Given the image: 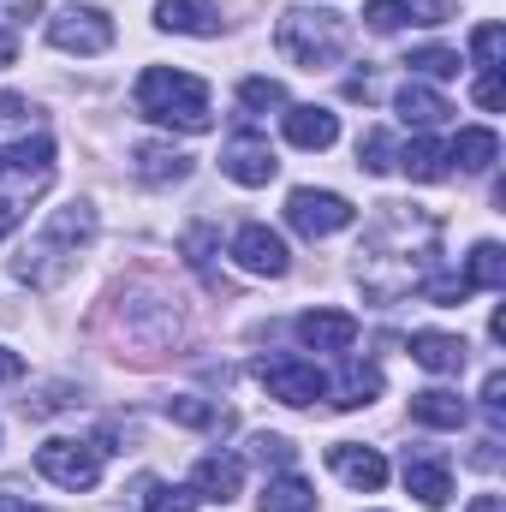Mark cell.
Segmentation results:
<instances>
[{
  "mask_svg": "<svg viewBox=\"0 0 506 512\" xmlns=\"http://www.w3.org/2000/svg\"><path fill=\"white\" fill-rule=\"evenodd\" d=\"M137 114L155 120V126H179V131H209V84L191 78V72H173V66H149L137 78Z\"/></svg>",
  "mask_w": 506,
  "mask_h": 512,
  "instance_id": "1",
  "label": "cell"
},
{
  "mask_svg": "<svg viewBox=\"0 0 506 512\" xmlns=\"http://www.w3.org/2000/svg\"><path fill=\"white\" fill-rule=\"evenodd\" d=\"M274 42H280V54H286L292 66L322 72V66H334V60L346 54L352 30H346V18H340V12H328V6H292V12H280Z\"/></svg>",
  "mask_w": 506,
  "mask_h": 512,
  "instance_id": "2",
  "label": "cell"
},
{
  "mask_svg": "<svg viewBox=\"0 0 506 512\" xmlns=\"http://www.w3.org/2000/svg\"><path fill=\"white\" fill-rule=\"evenodd\" d=\"M96 239V209H84V203H72V209H54L48 215V227H42V239L24 251V262H18V274L24 280H36V286H48V262H72V256L84 251Z\"/></svg>",
  "mask_w": 506,
  "mask_h": 512,
  "instance_id": "3",
  "label": "cell"
},
{
  "mask_svg": "<svg viewBox=\"0 0 506 512\" xmlns=\"http://www.w3.org/2000/svg\"><path fill=\"white\" fill-rule=\"evenodd\" d=\"M36 471L54 483V489H96L102 483V447L90 441H42L36 447Z\"/></svg>",
  "mask_w": 506,
  "mask_h": 512,
  "instance_id": "4",
  "label": "cell"
},
{
  "mask_svg": "<svg viewBox=\"0 0 506 512\" xmlns=\"http://www.w3.org/2000/svg\"><path fill=\"white\" fill-rule=\"evenodd\" d=\"M48 42L60 54H108L114 48V18L102 6H66L48 18Z\"/></svg>",
  "mask_w": 506,
  "mask_h": 512,
  "instance_id": "5",
  "label": "cell"
},
{
  "mask_svg": "<svg viewBox=\"0 0 506 512\" xmlns=\"http://www.w3.org/2000/svg\"><path fill=\"white\" fill-rule=\"evenodd\" d=\"M352 203L340 197V191H310V185H298L292 197H286V221H292V233H304V239H328V233H340V227H352Z\"/></svg>",
  "mask_w": 506,
  "mask_h": 512,
  "instance_id": "6",
  "label": "cell"
},
{
  "mask_svg": "<svg viewBox=\"0 0 506 512\" xmlns=\"http://www.w3.org/2000/svg\"><path fill=\"white\" fill-rule=\"evenodd\" d=\"M256 382L268 387V399H280V405H316V399H328V376L316 364H304V358H262Z\"/></svg>",
  "mask_w": 506,
  "mask_h": 512,
  "instance_id": "7",
  "label": "cell"
},
{
  "mask_svg": "<svg viewBox=\"0 0 506 512\" xmlns=\"http://www.w3.org/2000/svg\"><path fill=\"white\" fill-rule=\"evenodd\" d=\"M221 173H227L233 185H268V179L280 173V155L268 149V137H256V131H239V137L221 149Z\"/></svg>",
  "mask_w": 506,
  "mask_h": 512,
  "instance_id": "8",
  "label": "cell"
},
{
  "mask_svg": "<svg viewBox=\"0 0 506 512\" xmlns=\"http://www.w3.org/2000/svg\"><path fill=\"white\" fill-rule=\"evenodd\" d=\"M239 489H245V459L239 453H209V459L191 465V495L197 501L227 507V501H239Z\"/></svg>",
  "mask_w": 506,
  "mask_h": 512,
  "instance_id": "9",
  "label": "cell"
},
{
  "mask_svg": "<svg viewBox=\"0 0 506 512\" xmlns=\"http://www.w3.org/2000/svg\"><path fill=\"white\" fill-rule=\"evenodd\" d=\"M233 262H239L245 274H268V280H280V274H286V239L268 233L262 221H251V227L233 233Z\"/></svg>",
  "mask_w": 506,
  "mask_h": 512,
  "instance_id": "10",
  "label": "cell"
},
{
  "mask_svg": "<svg viewBox=\"0 0 506 512\" xmlns=\"http://www.w3.org/2000/svg\"><path fill=\"white\" fill-rule=\"evenodd\" d=\"M280 131H286L292 149H334V137H340V114H334V108H310V102H298V108L280 114Z\"/></svg>",
  "mask_w": 506,
  "mask_h": 512,
  "instance_id": "11",
  "label": "cell"
},
{
  "mask_svg": "<svg viewBox=\"0 0 506 512\" xmlns=\"http://www.w3.org/2000/svg\"><path fill=\"white\" fill-rule=\"evenodd\" d=\"M298 340H304L310 352H352L358 316H346V310H304V316H298Z\"/></svg>",
  "mask_w": 506,
  "mask_h": 512,
  "instance_id": "12",
  "label": "cell"
},
{
  "mask_svg": "<svg viewBox=\"0 0 506 512\" xmlns=\"http://www.w3.org/2000/svg\"><path fill=\"white\" fill-rule=\"evenodd\" d=\"M328 465L340 471V483H352L364 495H376L381 483H387V459H381L376 447H358V441H334L328 447Z\"/></svg>",
  "mask_w": 506,
  "mask_h": 512,
  "instance_id": "13",
  "label": "cell"
},
{
  "mask_svg": "<svg viewBox=\"0 0 506 512\" xmlns=\"http://www.w3.org/2000/svg\"><path fill=\"white\" fill-rule=\"evenodd\" d=\"M411 358H417L423 370H435V376H459L465 358H471V346H465L459 334H435V328H423V334H411Z\"/></svg>",
  "mask_w": 506,
  "mask_h": 512,
  "instance_id": "14",
  "label": "cell"
},
{
  "mask_svg": "<svg viewBox=\"0 0 506 512\" xmlns=\"http://www.w3.org/2000/svg\"><path fill=\"white\" fill-rule=\"evenodd\" d=\"M411 417H417L423 429H465L471 405H465L459 393H447V387H423V393H411Z\"/></svg>",
  "mask_w": 506,
  "mask_h": 512,
  "instance_id": "15",
  "label": "cell"
},
{
  "mask_svg": "<svg viewBox=\"0 0 506 512\" xmlns=\"http://www.w3.org/2000/svg\"><path fill=\"white\" fill-rule=\"evenodd\" d=\"M405 489H411L423 507H447V501H453V471H447L441 459L417 453V459H405Z\"/></svg>",
  "mask_w": 506,
  "mask_h": 512,
  "instance_id": "16",
  "label": "cell"
},
{
  "mask_svg": "<svg viewBox=\"0 0 506 512\" xmlns=\"http://www.w3.org/2000/svg\"><path fill=\"white\" fill-rule=\"evenodd\" d=\"M155 24L161 30H185V36H215L221 30V12H215V0H161L155 6Z\"/></svg>",
  "mask_w": 506,
  "mask_h": 512,
  "instance_id": "17",
  "label": "cell"
},
{
  "mask_svg": "<svg viewBox=\"0 0 506 512\" xmlns=\"http://www.w3.org/2000/svg\"><path fill=\"white\" fill-rule=\"evenodd\" d=\"M447 161H459L465 173H495V161H501V137L489 126H465L453 143H447Z\"/></svg>",
  "mask_w": 506,
  "mask_h": 512,
  "instance_id": "18",
  "label": "cell"
},
{
  "mask_svg": "<svg viewBox=\"0 0 506 512\" xmlns=\"http://www.w3.org/2000/svg\"><path fill=\"white\" fill-rule=\"evenodd\" d=\"M393 108H399V120H405V126H417V131L441 126V120L453 114V108H447V96H441V90H429V84H417V78L393 96Z\"/></svg>",
  "mask_w": 506,
  "mask_h": 512,
  "instance_id": "19",
  "label": "cell"
},
{
  "mask_svg": "<svg viewBox=\"0 0 506 512\" xmlns=\"http://www.w3.org/2000/svg\"><path fill=\"white\" fill-rule=\"evenodd\" d=\"M256 507H262V512H316V489H310L304 477L280 471V477H268V483H262Z\"/></svg>",
  "mask_w": 506,
  "mask_h": 512,
  "instance_id": "20",
  "label": "cell"
},
{
  "mask_svg": "<svg viewBox=\"0 0 506 512\" xmlns=\"http://www.w3.org/2000/svg\"><path fill=\"white\" fill-rule=\"evenodd\" d=\"M185 173H191V155L185 149H167V143H143L137 149V179L143 185H173Z\"/></svg>",
  "mask_w": 506,
  "mask_h": 512,
  "instance_id": "21",
  "label": "cell"
},
{
  "mask_svg": "<svg viewBox=\"0 0 506 512\" xmlns=\"http://www.w3.org/2000/svg\"><path fill=\"white\" fill-rule=\"evenodd\" d=\"M393 161H399V167H405L417 185H435V179H447V149H441L435 137H423V131H417V137H411V143H405Z\"/></svg>",
  "mask_w": 506,
  "mask_h": 512,
  "instance_id": "22",
  "label": "cell"
},
{
  "mask_svg": "<svg viewBox=\"0 0 506 512\" xmlns=\"http://www.w3.org/2000/svg\"><path fill=\"white\" fill-rule=\"evenodd\" d=\"M465 286H471V292H477V286H483V292H501V286H506V251L495 245V239H483V245L471 251Z\"/></svg>",
  "mask_w": 506,
  "mask_h": 512,
  "instance_id": "23",
  "label": "cell"
},
{
  "mask_svg": "<svg viewBox=\"0 0 506 512\" xmlns=\"http://www.w3.org/2000/svg\"><path fill=\"white\" fill-rule=\"evenodd\" d=\"M376 393H381V370L352 358V364H346V376H340V399H334V405H340V411H358V405H370Z\"/></svg>",
  "mask_w": 506,
  "mask_h": 512,
  "instance_id": "24",
  "label": "cell"
},
{
  "mask_svg": "<svg viewBox=\"0 0 506 512\" xmlns=\"http://www.w3.org/2000/svg\"><path fill=\"white\" fill-rule=\"evenodd\" d=\"M143 512H197V495L179 483H143Z\"/></svg>",
  "mask_w": 506,
  "mask_h": 512,
  "instance_id": "25",
  "label": "cell"
},
{
  "mask_svg": "<svg viewBox=\"0 0 506 512\" xmlns=\"http://www.w3.org/2000/svg\"><path fill=\"white\" fill-rule=\"evenodd\" d=\"M393 155H399V149H393V137H387L381 126H370L364 137H358V167H364V173H387Z\"/></svg>",
  "mask_w": 506,
  "mask_h": 512,
  "instance_id": "26",
  "label": "cell"
},
{
  "mask_svg": "<svg viewBox=\"0 0 506 512\" xmlns=\"http://www.w3.org/2000/svg\"><path fill=\"white\" fill-rule=\"evenodd\" d=\"M405 66H411L417 78H453V72H459V54H453V48H411Z\"/></svg>",
  "mask_w": 506,
  "mask_h": 512,
  "instance_id": "27",
  "label": "cell"
},
{
  "mask_svg": "<svg viewBox=\"0 0 506 512\" xmlns=\"http://www.w3.org/2000/svg\"><path fill=\"white\" fill-rule=\"evenodd\" d=\"M239 102H245L251 114H268V108H292V102H286V84H274V78H245V84H239Z\"/></svg>",
  "mask_w": 506,
  "mask_h": 512,
  "instance_id": "28",
  "label": "cell"
},
{
  "mask_svg": "<svg viewBox=\"0 0 506 512\" xmlns=\"http://www.w3.org/2000/svg\"><path fill=\"white\" fill-rule=\"evenodd\" d=\"M471 54H477V66H483V72H495V66H501V54H506V30H501V24H477V30H471Z\"/></svg>",
  "mask_w": 506,
  "mask_h": 512,
  "instance_id": "29",
  "label": "cell"
},
{
  "mask_svg": "<svg viewBox=\"0 0 506 512\" xmlns=\"http://www.w3.org/2000/svg\"><path fill=\"white\" fill-rule=\"evenodd\" d=\"M364 24L381 30V36L399 30V24H405V0H364Z\"/></svg>",
  "mask_w": 506,
  "mask_h": 512,
  "instance_id": "30",
  "label": "cell"
},
{
  "mask_svg": "<svg viewBox=\"0 0 506 512\" xmlns=\"http://www.w3.org/2000/svg\"><path fill=\"white\" fill-rule=\"evenodd\" d=\"M167 417H179V423H191V429H209V423H215V405L179 393V399H167Z\"/></svg>",
  "mask_w": 506,
  "mask_h": 512,
  "instance_id": "31",
  "label": "cell"
},
{
  "mask_svg": "<svg viewBox=\"0 0 506 512\" xmlns=\"http://www.w3.org/2000/svg\"><path fill=\"white\" fill-rule=\"evenodd\" d=\"M471 96H477V108H489V114H495V108H501V102H506V84H501V72H483Z\"/></svg>",
  "mask_w": 506,
  "mask_h": 512,
  "instance_id": "32",
  "label": "cell"
},
{
  "mask_svg": "<svg viewBox=\"0 0 506 512\" xmlns=\"http://www.w3.org/2000/svg\"><path fill=\"white\" fill-rule=\"evenodd\" d=\"M256 459L262 465H286L292 459V441L286 435H256Z\"/></svg>",
  "mask_w": 506,
  "mask_h": 512,
  "instance_id": "33",
  "label": "cell"
},
{
  "mask_svg": "<svg viewBox=\"0 0 506 512\" xmlns=\"http://www.w3.org/2000/svg\"><path fill=\"white\" fill-rule=\"evenodd\" d=\"M483 405H489V417H501V411H506V376H501V370L483 382Z\"/></svg>",
  "mask_w": 506,
  "mask_h": 512,
  "instance_id": "34",
  "label": "cell"
},
{
  "mask_svg": "<svg viewBox=\"0 0 506 512\" xmlns=\"http://www.w3.org/2000/svg\"><path fill=\"white\" fill-rule=\"evenodd\" d=\"M18 376H24V358H18V352H6V346H0V382H18Z\"/></svg>",
  "mask_w": 506,
  "mask_h": 512,
  "instance_id": "35",
  "label": "cell"
},
{
  "mask_svg": "<svg viewBox=\"0 0 506 512\" xmlns=\"http://www.w3.org/2000/svg\"><path fill=\"white\" fill-rule=\"evenodd\" d=\"M12 120H24V96H0V126H12Z\"/></svg>",
  "mask_w": 506,
  "mask_h": 512,
  "instance_id": "36",
  "label": "cell"
},
{
  "mask_svg": "<svg viewBox=\"0 0 506 512\" xmlns=\"http://www.w3.org/2000/svg\"><path fill=\"white\" fill-rule=\"evenodd\" d=\"M18 215H24V209H18V203H12V197H0V239H6V233H12V227H18Z\"/></svg>",
  "mask_w": 506,
  "mask_h": 512,
  "instance_id": "37",
  "label": "cell"
},
{
  "mask_svg": "<svg viewBox=\"0 0 506 512\" xmlns=\"http://www.w3.org/2000/svg\"><path fill=\"white\" fill-rule=\"evenodd\" d=\"M0 512H36V507H30L18 489H0Z\"/></svg>",
  "mask_w": 506,
  "mask_h": 512,
  "instance_id": "38",
  "label": "cell"
},
{
  "mask_svg": "<svg viewBox=\"0 0 506 512\" xmlns=\"http://www.w3.org/2000/svg\"><path fill=\"white\" fill-rule=\"evenodd\" d=\"M12 54H18V36H12V30H6V24H0V72H6V66H12Z\"/></svg>",
  "mask_w": 506,
  "mask_h": 512,
  "instance_id": "39",
  "label": "cell"
},
{
  "mask_svg": "<svg viewBox=\"0 0 506 512\" xmlns=\"http://www.w3.org/2000/svg\"><path fill=\"white\" fill-rule=\"evenodd\" d=\"M465 512H506V501H501V495H477Z\"/></svg>",
  "mask_w": 506,
  "mask_h": 512,
  "instance_id": "40",
  "label": "cell"
},
{
  "mask_svg": "<svg viewBox=\"0 0 506 512\" xmlns=\"http://www.w3.org/2000/svg\"><path fill=\"white\" fill-rule=\"evenodd\" d=\"M0 173H6V155H0Z\"/></svg>",
  "mask_w": 506,
  "mask_h": 512,
  "instance_id": "41",
  "label": "cell"
}]
</instances>
